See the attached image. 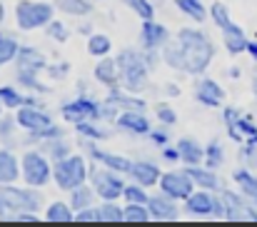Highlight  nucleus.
Here are the masks:
<instances>
[{
  "label": "nucleus",
  "instance_id": "14",
  "mask_svg": "<svg viewBox=\"0 0 257 227\" xmlns=\"http://www.w3.org/2000/svg\"><path fill=\"white\" fill-rule=\"evenodd\" d=\"M117 125L125 128V130H130V133H135V135H150V130H153L150 123H148V118L140 110H125L117 118Z\"/></svg>",
  "mask_w": 257,
  "mask_h": 227
},
{
  "label": "nucleus",
  "instance_id": "31",
  "mask_svg": "<svg viewBox=\"0 0 257 227\" xmlns=\"http://www.w3.org/2000/svg\"><path fill=\"white\" fill-rule=\"evenodd\" d=\"M122 212H125V222H148L150 220L148 205H140V202H130Z\"/></svg>",
  "mask_w": 257,
  "mask_h": 227
},
{
  "label": "nucleus",
  "instance_id": "49",
  "mask_svg": "<svg viewBox=\"0 0 257 227\" xmlns=\"http://www.w3.org/2000/svg\"><path fill=\"white\" fill-rule=\"evenodd\" d=\"M15 123H18V120H15ZM15 123H13L10 118H3V120H0V138H10V135H13V125H15Z\"/></svg>",
  "mask_w": 257,
  "mask_h": 227
},
{
  "label": "nucleus",
  "instance_id": "59",
  "mask_svg": "<svg viewBox=\"0 0 257 227\" xmlns=\"http://www.w3.org/2000/svg\"><path fill=\"white\" fill-rule=\"evenodd\" d=\"M0 110H3V102H0Z\"/></svg>",
  "mask_w": 257,
  "mask_h": 227
},
{
  "label": "nucleus",
  "instance_id": "13",
  "mask_svg": "<svg viewBox=\"0 0 257 227\" xmlns=\"http://www.w3.org/2000/svg\"><path fill=\"white\" fill-rule=\"evenodd\" d=\"M215 207H217V200L210 195V192H192L185 202V210L192 215V217H207V215H215Z\"/></svg>",
  "mask_w": 257,
  "mask_h": 227
},
{
  "label": "nucleus",
  "instance_id": "34",
  "mask_svg": "<svg viewBox=\"0 0 257 227\" xmlns=\"http://www.w3.org/2000/svg\"><path fill=\"white\" fill-rule=\"evenodd\" d=\"M97 220L100 222H122L125 220V212L120 207H115L112 202H105L100 210H97Z\"/></svg>",
  "mask_w": 257,
  "mask_h": 227
},
{
  "label": "nucleus",
  "instance_id": "29",
  "mask_svg": "<svg viewBox=\"0 0 257 227\" xmlns=\"http://www.w3.org/2000/svg\"><path fill=\"white\" fill-rule=\"evenodd\" d=\"M43 150L58 162V160H65L68 157L70 148H68V143H63V138H53V140H43Z\"/></svg>",
  "mask_w": 257,
  "mask_h": 227
},
{
  "label": "nucleus",
  "instance_id": "30",
  "mask_svg": "<svg viewBox=\"0 0 257 227\" xmlns=\"http://www.w3.org/2000/svg\"><path fill=\"white\" fill-rule=\"evenodd\" d=\"M110 97L117 102V107H120L122 112H125V110H140V112L145 110V102H143V100H138V97H127V95H120V90H115V87L110 90Z\"/></svg>",
  "mask_w": 257,
  "mask_h": 227
},
{
  "label": "nucleus",
  "instance_id": "26",
  "mask_svg": "<svg viewBox=\"0 0 257 227\" xmlns=\"http://www.w3.org/2000/svg\"><path fill=\"white\" fill-rule=\"evenodd\" d=\"M18 50H20L18 40H15L13 35H8V33H0V65H5V63L15 60Z\"/></svg>",
  "mask_w": 257,
  "mask_h": 227
},
{
  "label": "nucleus",
  "instance_id": "43",
  "mask_svg": "<svg viewBox=\"0 0 257 227\" xmlns=\"http://www.w3.org/2000/svg\"><path fill=\"white\" fill-rule=\"evenodd\" d=\"M48 35H50L53 40H58V43H65L70 33H68V28H65L63 23H53V20H50V23H48Z\"/></svg>",
  "mask_w": 257,
  "mask_h": 227
},
{
  "label": "nucleus",
  "instance_id": "50",
  "mask_svg": "<svg viewBox=\"0 0 257 227\" xmlns=\"http://www.w3.org/2000/svg\"><path fill=\"white\" fill-rule=\"evenodd\" d=\"M222 118H225V123H227V125H235V123L240 120V112H237L235 107H227V110L222 112Z\"/></svg>",
  "mask_w": 257,
  "mask_h": 227
},
{
  "label": "nucleus",
  "instance_id": "52",
  "mask_svg": "<svg viewBox=\"0 0 257 227\" xmlns=\"http://www.w3.org/2000/svg\"><path fill=\"white\" fill-rule=\"evenodd\" d=\"M13 220H15V222H38V217L30 215V212H20V215H15Z\"/></svg>",
  "mask_w": 257,
  "mask_h": 227
},
{
  "label": "nucleus",
  "instance_id": "58",
  "mask_svg": "<svg viewBox=\"0 0 257 227\" xmlns=\"http://www.w3.org/2000/svg\"><path fill=\"white\" fill-rule=\"evenodd\" d=\"M3 18H5V8H3V3H0V23H3Z\"/></svg>",
  "mask_w": 257,
  "mask_h": 227
},
{
  "label": "nucleus",
  "instance_id": "25",
  "mask_svg": "<svg viewBox=\"0 0 257 227\" xmlns=\"http://www.w3.org/2000/svg\"><path fill=\"white\" fill-rule=\"evenodd\" d=\"M175 5H177L185 15H190L192 20H197V23H202V20L207 18V10H205L202 0H175Z\"/></svg>",
  "mask_w": 257,
  "mask_h": 227
},
{
  "label": "nucleus",
  "instance_id": "4",
  "mask_svg": "<svg viewBox=\"0 0 257 227\" xmlns=\"http://www.w3.org/2000/svg\"><path fill=\"white\" fill-rule=\"evenodd\" d=\"M18 25L23 30H35V28H43L53 20V5L48 3H30V0H23L18 5Z\"/></svg>",
  "mask_w": 257,
  "mask_h": 227
},
{
  "label": "nucleus",
  "instance_id": "56",
  "mask_svg": "<svg viewBox=\"0 0 257 227\" xmlns=\"http://www.w3.org/2000/svg\"><path fill=\"white\" fill-rule=\"evenodd\" d=\"M230 77H240V68H232V70H230Z\"/></svg>",
  "mask_w": 257,
  "mask_h": 227
},
{
  "label": "nucleus",
  "instance_id": "5",
  "mask_svg": "<svg viewBox=\"0 0 257 227\" xmlns=\"http://www.w3.org/2000/svg\"><path fill=\"white\" fill-rule=\"evenodd\" d=\"M50 177H53V170H50L48 160L40 152H25V157H23V180L33 187H43Z\"/></svg>",
  "mask_w": 257,
  "mask_h": 227
},
{
  "label": "nucleus",
  "instance_id": "37",
  "mask_svg": "<svg viewBox=\"0 0 257 227\" xmlns=\"http://www.w3.org/2000/svg\"><path fill=\"white\" fill-rule=\"evenodd\" d=\"M25 95H20V92H15L13 87H0V102L5 105V107H20V105H25Z\"/></svg>",
  "mask_w": 257,
  "mask_h": 227
},
{
  "label": "nucleus",
  "instance_id": "48",
  "mask_svg": "<svg viewBox=\"0 0 257 227\" xmlns=\"http://www.w3.org/2000/svg\"><path fill=\"white\" fill-rule=\"evenodd\" d=\"M158 118H160V123H165V125H172V123H175V112H172L170 107H165V105L158 107Z\"/></svg>",
  "mask_w": 257,
  "mask_h": 227
},
{
  "label": "nucleus",
  "instance_id": "38",
  "mask_svg": "<svg viewBox=\"0 0 257 227\" xmlns=\"http://www.w3.org/2000/svg\"><path fill=\"white\" fill-rule=\"evenodd\" d=\"M90 202H92V190H87L85 185H78L73 190V207L83 210V207H90Z\"/></svg>",
  "mask_w": 257,
  "mask_h": 227
},
{
  "label": "nucleus",
  "instance_id": "6",
  "mask_svg": "<svg viewBox=\"0 0 257 227\" xmlns=\"http://www.w3.org/2000/svg\"><path fill=\"white\" fill-rule=\"evenodd\" d=\"M90 177H92V185H95V192L105 200V202H115L122 192H125V185L122 180L115 175V170H90Z\"/></svg>",
  "mask_w": 257,
  "mask_h": 227
},
{
  "label": "nucleus",
  "instance_id": "42",
  "mask_svg": "<svg viewBox=\"0 0 257 227\" xmlns=\"http://www.w3.org/2000/svg\"><path fill=\"white\" fill-rule=\"evenodd\" d=\"M127 5H130L143 20H153V15H155V13H153V5H150L148 0H127Z\"/></svg>",
  "mask_w": 257,
  "mask_h": 227
},
{
  "label": "nucleus",
  "instance_id": "51",
  "mask_svg": "<svg viewBox=\"0 0 257 227\" xmlns=\"http://www.w3.org/2000/svg\"><path fill=\"white\" fill-rule=\"evenodd\" d=\"M163 157L165 160H170V162H175V160H180V150H175V148H163Z\"/></svg>",
  "mask_w": 257,
  "mask_h": 227
},
{
  "label": "nucleus",
  "instance_id": "11",
  "mask_svg": "<svg viewBox=\"0 0 257 227\" xmlns=\"http://www.w3.org/2000/svg\"><path fill=\"white\" fill-rule=\"evenodd\" d=\"M18 125H23L25 130H40V128H48L53 125L50 115L40 107V105H20V112H18Z\"/></svg>",
  "mask_w": 257,
  "mask_h": 227
},
{
  "label": "nucleus",
  "instance_id": "27",
  "mask_svg": "<svg viewBox=\"0 0 257 227\" xmlns=\"http://www.w3.org/2000/svg\"><path fill=\"white\" fill-rule=\"evenodd\" d=\"M45 217H48V222H73L75 220V215L70 212V207L65 202H53L48 207Z\"/></svg>",
  "mask_w": 257,
  "mask_h": 227
},
{
  "label": "nucleus",
  "instance_id": "33",
  "mask_svg": "<svg viewBox=\"0 0 257 227\" xmlns=\"http://www.w3.org/2000/svg\"><path fill=\"white\" fill-rule=\"evenodd\" d=\"M87 53L95 58H105L110 53V38L107 35H92L87 43Z\"/></svg>",
  "mask_w": 257,
  "mask_h": 227
},
{
  "label": "nucleus",
  "instance_id": "57",
  "mask_svg": "<svg viewBox=\"0 0 257 227\" xmlns=\"http://www.w3.org/2000/svg\"><path fill=\"white\" fill-rule=\"evenodd\" d=\"M252 92H255V95H257V73H255V75H252Z\"/></svg>",
  "mask_w": 257,
  "mask_h": 227
},
{
  "label": "nucleus",
  "instance_id": "46",
  "mask_svg": "<svg viewBox=\"0 0 257 227\" xmlns=\"http://www.w3.org/2000/svg\"><path fill=\"white\" fill-rule=\"evenodd\" d=\"M150 140L155 143V145H168V140H170V135H168V130L165 128H160V130H150Z\"/></svg>",
  "mask_w": 257,
  "mask_h": 227
},
{
  "label": "nucleus",
  "instance_id": "20",
  "mask_svg": "<svg viewBox=\"0 0 257 227\" xmlns=\"http://www.w3.org/2000/svg\"><path fill=\"white\" fill-rule=\"evenodd\" d=\"M95 77L102 82V85H110V87H115L117 82H120V65H117V60H110L107 55L95 65Z\"/></svg>",
  "mask_w": 257,
  "mask_h": 227
},
{
  "label": "nucleus",
  "instance_id": "1",
  "mask_svg": "<svg viewBox=\"0 0 257 227\" xmlns=\"http://www.w3.org/2000/svg\"><path fill=\"white\" fill-rule=\"evenodd\" d=\"M212 55H215V45L210 43V38L190 28L180 30L175 40H168L163 50V58L168 65H172L175 70H185L190 75L205 73Z\"/></svg>",
  "mask_w": 257,
  "mask_h": 227
},
{
  "label": "nucleus",
  "instance_id": "19",
  "mask_svg": "<svg viewBox=\"0 0 257 227\" xmlns=\"http://www.w3.org/2000/svg\"><path fill=\"white\" fill-rule=\"evenodd\" d=\"M130 175H133V180H135L138 185H143V187H150V185L160 182V170H158V165H153V162H133Z\"/></svg>",
  "mask_w": 257,
  "mask_h": 227
},
{
  "label": "nucleus",
  "instance_id": "32",
  "mask_svg": "<svg viewBox=\"0 0 257 227\" xmlns=\"http://www.w3.org/2000/svg\"><path fill=\"white\" fill-rule=\"evenodd\" d=\"M222 160H225V155H222V145H220L217 140H212V143L205 148V165H207L210 170H217V167L222 165Z\"/></svg>",
  "mask_w": 257,
  "mask_h": 227
},
{
  "label": "nucleus",
  "instance_id": "28",
  "mask_svg": "<svg viewBox=\"0 0 257 227\" xmlns=\"http://www.w3.org/2000/svg\"><path fill=\"white\" fill-rule=\"evenodd\" d=\"M55 5L68 13V15H87L92 10V3L90 0H55Z\"/></svg>",
  "mask_w": 257,
  "mask_h": 227
},
{
  "label": "nucleus",
  "instance_id": "45",
  "mask_svg": "<svg viewBox=\"0 0 257 227\" xmlns=\"http://www.w3.org/2000/svg\"><path fill=\"white\" fill-rule=\"evenodd\" d=\"M75 220H78V222H100V220H97V210H92V207H83V210H78Z\"/></svg>",
  "mask_w": 257,
  "mask_h": 227
},
{
  "label": "nucleus",
  "instance_id": "23",
  "mask_svg": "<svg viewBox=\"0 0 257 227\" xmlns=\"http://www.w3.org/2000/svg\"><path fill=\"white\" fill-rule=\"evenodd\" d=\"M177 150H180V160L187 162V165H197V162L205 160V150L195 140H180Z\"/></svg>",
  "mask_w": 257,
  "mask_h": 227
},
{
  "label": "nucleus",
  "instance_id": "47",
  "mask_svg": "<svg viewBox=\"0 0 257 227\" xmlns=\"http://www.w3.org/2000/svg\"><path fill=\"white\" fill-rule=\"evenodd\" d=\"M48 70H50V77H65L68 70H70V65H68V63H55V65H50Z\"/></svg>",
  "mask_w": 257,
  "mask_h": 227
},
{
  "label": "nucleus",
  "instance_id": "41",
  "mask_svg": "<svg viewBox=\"0 0 257 227\" xmlns=\"http://www.w3.org/2000/svg\"><path fill=\"white\" fill-rule=\"evenodd\" d=\"M210 13H212V20H215L220 28H227V25L232 23V20H230V13H227V8H225L222 3H215Z\"/></svg>",
  "mask_w": 257,
  "mask_h": 227
},
{
  "label": "nucleus",
  "instance_id": "3",
  "mask_svg": "<svg viewBox=\"0 0 257 227\" xmlns=\"http://www.w3.org/2000/svg\"><path fill=\"white\" fill-rule=\"evenodd\" d=\"M53 177L55 182L63 187V190H75L78 185H83L87 177V165L83 157H65V160H58L55 162V170H53Z\"/></svg>",
  "mask_w": 257,
  "mask_h": 227
},
{
  "label": "nucleus",
  "instance_id": "2",
  "mask_svg": "<svg viewBox=\"0 0 257 227\" xmlns=\"http://www.w3.org/2000/svg\"><path fill=\"white\" fill-rule=\"evenodd\" d=\"M117 65H120V77H122V82H125L127 90L138 92V90L145 87V82H148V68H150V63L145 60V55H140L135 50H122L120 58H117Z\"/></svg>",
  "mask_w": 257,
  "mask_h": 227
},
{
  "label": "nucleus",
  "instance_id": "55",
  "mask_svg": "<svg viewBox=\"0 0 257 227\" xmlns=\"http://www.w3.org/2000/svg\"><path fill=\"white\" fill-rule=\"evenodd\" d=\"M180 90H177V85H168V95H177Z\"/></svg>",
  "mask_w": 257,
  "mask_h": 227
},
{
  "label": "nucleus",
  "instance_id": "22",
  "mask_svg": "<svg viewBox=\"0 0 257 227\" xmlns=\"http://www.w3.org/2000/svg\"><path fill=\"white\" fill-rule=\"evenodd\" d=\"M185 172L192 177V182H195V185H200V187H205V190H215V187H220V180H217V175H215L210 167H207V170H202V167L190 165Z\"/></svg>",
  "mask_w": 257,
  "mask_h": 227
},
{
  "label": "nucleus",
  "instance_id": "21",
  "mask_svg": "<svg viewBox=\"0 0 257 227\" xmlns=\"http://www.w3.org/2000/svg\"><path fill=\"white\" fill-rule=\"evenodd\" d=\"M20 175L18 170V160L10 150H0V185H10L15 182Z\"/></svg>",
  "mask_w": 257,
  "mask_h": 227
},
{
  "label": "nucleus",
  "instance_id": "40",
  "mask_svg": "<svg viewBox=\"0 0 257 227\" xmlns=\"http://www.w3.org/2000/svg\"><path fill=\"white\" fill-rule=\"evenodd\" d=\"M125 197H127V202H140V205H148V192H143V185H130V187H125V192H122Z\"/></svg>",
  "mask_w": 257,
  "mask_h": 227
},
{
  "label": "nucleus",
  "instance_id": "9",
  "mask_svg": "<svg viewBox=\"0 0 257 227\" xmlns=\"http://www.w3.org/2000/svg\"><path fill=\"white\" fill-rule=\"evenodd\" d=\"M0 197H3V200L10 205V210H15V212H35L38 205H40L38 195L23 192V190H18V187H10V185H0Z\"/></svg>",
  "mask_w": 257,
  "mask_h": 227
},
{
  "label": "nucleus",
  "instance_id": "12",
  "mask_svg": "<svg viewBox=\"0 0 257 227\" xmlns=\"http://www.w3.org/2000/svg\"><path fill=\"white\" fill-rule=\"evenodd\" d=\"M148 210H150V217L153 220H160V222H172L177 220V205H175V197L170 195H158V197H150L148 200Z\"/></svg>",
  "mask_w": 257,
  "mask_h": 227
},
{
  "label": "nucleus",
  "instance_id": "36",
  "mask_svg": "<svg viewBox=\"0 0 257 227\" xmlns=\"http://www.w3.org/2000/svg\"><path fill=\"white\" fill-rule=\"evenodd\" d=\"M38 70H18V82L23 85V87H33V90H38V92H48V87L43 85V82H38Z\"/></svg>",
  "mask_w": 257,
  "mask_h": 227
},
{
  "label": "nucleus",
  "instance_id": "10",
  "mask_svg": "<svg viewBox=\"0 0 257 227\" xmlns=\"http://www.w3.org/2000/svg\"><path fill=\"white\" fill-rule=\"evenodd\" d=\"M63 118L70 123H83V120H100V105L92 102L90 97H78L73 102L63 105Z\"/></svg>",
  "mask_w": 257,
  "mask_h": 227
},
{
  "label": "nucleus",
  "instance_id": "44",
  "mask_svg": "<svg viewBox=\"0 0 257 227\" xmlns=\"http://www.w3.org/2000/svg\"><path fill=\"white\" fill-rule=\"evenodd\" d=\"M227 128H237V133H242L245 138H252V135H257L255 123H252L250 118H242V115H240V120H237L235 125H227Z\"/></svg>",
  "mask_w": 257,
  "mask_h": 227
},
{
  "label": "nucleus",
  "instance_id": "35",
  "mask_svg": "<svg viewBox=\"0 0 257 227\" xmlns=\"http://www.w3.org/2000/svg\"><path fill=\"white\" fill-rule=\"evenodd\" d=\"M75 130H78L85 140H102V138H107V133H105V130H100V128H95V125H92V120L75 123Z\"/></svg>",
  "mask_w": 257,
  "mask_h": 227
},
{
  "label": "nucleus",
  "instance_id": "16",
  "mask_svg": "<svg viewBox=\"0 0 257 227\" xmlns=\"http://www.w3.org/2000/svg\"><path fill=\"white\" fill-rule=\"evenodd\" d=\"M140 40H143V45H145L148 50H155V48H160V45L168 43V30H165V25H160V23L145 20Z\"/></svg>",
  "mask_w": 257,
  "mask_h": 227
},
{
  "label": "nucleus",
  "instance_id": "7",
  "mask_svg": "<svg viewBox=\"0 0 257 227\" xmlns=\"http://www.w3.org/2000/svg\"><path fill=\"white\" fill-rule=\"evenodd\" d=\"M220 200L225 205V220H230V222H257V212L250 205L242 202V197L237 192L222 190Z\"/></svg>",
  "mask_w": 257,
  "mask_h": 227
},
{
  "label": "nucleus",
  "instance_id": "17",
  "mask_svg": "<svg viewBox=\"0 0 257 227\" xmlns=\"http://www.w3.org/2000/svg\"><path fill=\"white\" fill-rule=\"evenodd\" d=\"M197 100L207 107H217L225 100V92L215 80H202V82H197Z\"/></svg>",
  "mask_w": 257,
  "mask_h": 227
},
{
  "label": "nucleus",
  "instance_id": "24",
  "mask_svg": "<svg viewBox=\"0 0 257 227\" xmlns=\"http://www.w3.org/2000/svg\"><path fill=\"white\" fill-rule=\"evenodd\" d=\"M232 177H235V182L242 187L245 197H250V200L257 205V177H255V175H252L250 170H237Z\"/></svg>",
  "mask_w": 257,
  "mask_h": 227
},
{
  "label": "nucleus",
  "instance_id": "18",
  "mask_svg": "<svg viewBox=\"0 0 257 227\" xmlns=\"http://www.w3.org/2000/svg\"><path fill=\"white\" fill-rule=\"evenodd\" d=\"M15 60H18V70H43V68H48L43 53H38L35 48H28V45H23L18 50Z\"/></svg>",
  "mask_w": 257,
  "mask_h": 227
},
{
  "label": "nucleus",
  "instance_id": "8",
  "mask_svg": "<svg viewBox=\"0 0 257 227\" xmlns=\"http://www.w3.org/2000/svg\"><path fill=\"white\" fill-rule=\"evenodd\" d=\"M192 177L187 172H165L160 177V190L175 200H187L192 195Z\"/></svg>",
  "mask_w": 257,
  "mask_h": 227
},
{
  "label": "nucleus",
  "instance_id": "54",
  "mask_svg": "<svg viewBox=\"0 0 257 227\" xmlns=\"http://www.w3.org/2000/svg\"><path fill=\"white\" fill-rule=\"evenodd\" d=\"M247 53L252 55V60H257V40H252V43H247Z\"/></svg>",
  "mask_w": 257,
  "mask_h": 227
},
{
  "label": "nucleus",
  "instance_id": "53",
  "mask_svg": "<svg viewBox=\"0 0 257 227\" xmlns=\"http://www.w3.org/2000/svg\"><path fill=\"white\" fill-rule=\"evenodd\" d=\"M8 212H10V205L0 197V217H8Z\"/></svg>",
  "mask_w": 257,
  "mask_h": 227
},
{
  "label": "nucleus",
  "instance_id": "15",
  "mask_svg": "<svg viewBox=\"0 0 257 227\" xmlns=\"http://www.w3.org/2000/svg\"><path fill=\"white\" fill-rule=\"evenodd\" d=\"M87 152H90V157H92V160L102 162L105 167H110V170H115V172H127V175H130V170H133V162H130V160H125V157H120V155L102 152V150H97L95 145H87Z\"/></svg>",
  "mask_w": 257,
  "mask_h": 227
},
{
  "label": "nucleus",
  "instance_id": "39",
  "mask_svg": "<svg viewBox=\"0 0 257 227\" xmlns=\"http://www.w3.org/2000/svg\"><path fill=\"white\" fill-rule=\"evenodd\" d=\"M53 138H63V130L55 125L40 128V130H30V140H53Z\"/></svg>",
  "mask_w": 257,
  "mask_h": 227
}]
</instances>
